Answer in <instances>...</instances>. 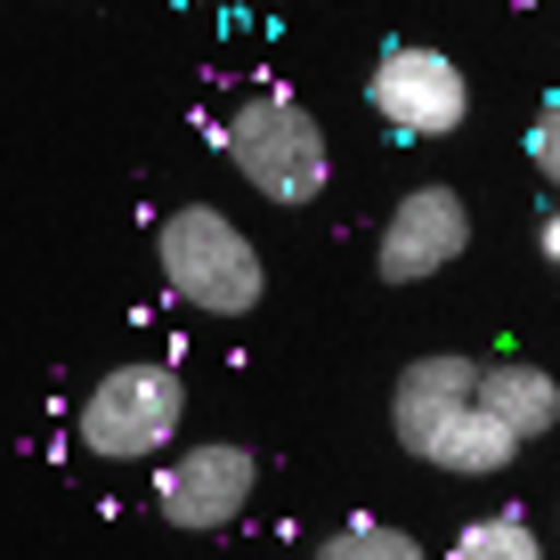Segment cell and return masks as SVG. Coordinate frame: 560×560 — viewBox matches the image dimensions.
<instances>
[{
	"label": "cell",
	"instance_id": "277c9868",
	"mask_svg": "<svg viewBox=\"0 0 560 560\" xmlns=\"http://www.w3.org/2000/svg\"><path fill=\"white\" fill-rule=\"evenodd\" d=\"M365 106L398 130V139H455L463 114H471V82L447 49L422 42H390L365 73Z\"/></svg>",
	"mask_w": 560,
	"mask_h": 560
},
{
	"label": "cell",
	"instance_id": "6da1fadb",
	"mask_svg": "<svg viewBox=\"0 0 560 560\" xmlns=\"http://www.w3.org/2000/svg\"><path fill=\"white\" fill-rule=\"evenodd\" d=\"M154 260H163V284L187 308H203V317H244V308H260V293H268L260 244L211 203L171 211L163 236H154Z\"/></svg>",
	"mask_w": 560,
	"mask_h": 560
},
{
	"label": "cell",
	"instance_id": "3957f363",
	"mask_svg": "<svg viewBox=\"0 0 560 560\" xmlns=\"http://www.w3.org/2000/svg\"><path fill=\"white\" fill-rule=\"evenodd\" d=\"M179 422H187V382L154 358H130V365L90 382L82 415H73V439L98 463H147L179 439Z\"/></svg>",
	"mask_w": 560,
	"mask_h": 560
},
{
	"label": "cell",
	"instance_id": "5b68a950",
	"mask_svg": "<svg viewBox=\"0 0 560 560\" xmlns=\"http://www.w3.org/2000/svg\"><path fill=\"white\" fill-rule=\"evenodd\" d=\"M463 244H471V203L455 187H407L390 203V220H382L374 268H382V284H431L439 268L463 260Z\"/></svg>",
	"mask_w": 560,
	"mask_h": 560
},
{
	"label": "cell",
	"instance_id": "7c38bea8",
	"mask_svg": "<svg viewBox=\"0 0 560 560\" xmlns=\"http://www.w3.org/2000/svg\"><path fill=\"white\" fill-rule=\"evenodd\" d=\"M528 163H536L545 187H560V90L536 106V122H528Z\"/></svg>",
	"mask_w": 560,
	"mask_h": 560
},
{
	"label": "cell",
	"instance_id": "9c48e42d",
	"mask_svg": "<svg viewBox=\"0 0 560 560\" xmlns=\"http://www.w3.org/2000/svg\"><path fill=\"white\" fill-rule=\"evenodd\" d=\"M512 455H520V439L504 431V422L479 415V407H463L447 431L431 439V455H422V463H439V471H455V479H488V471H504Z\"/></svg>",
	"mask_w": 560,
	"mask_h": 560
},
{
	"label": "cell",
	"instance_id": "52a82bcc",
	"mask_svg": "<svg viewBox=\"0 0 560 560\" xmlns=\"http://www.w3.org/2000/svg\"><path fill=\"white\" fill-rule=\"evenodd\" d=\"M471 382H479V365L455 358V350L415 358L407 374H398V390H390V431H398V447H407V455H431V439L447 431L463 407H471Z\"/></svg>",
	"mask_w": 560,
	"mask_h": 560
},
{
	"label": "cell",
	"instance_id": "8992f818",
	"mask_svg": "<svg viewBox=\"0 0 560 560\" xmlns=\"http://www.w3.org/2000/svg\"><path fill=\"white\" fill-rule=\"evenodd\" d=\"M253 488H260V463L253 447H228V439H211V447H187V455H171V471L154 479V504H163L171 528H228L244 504H253Z\"/></svg>",
	"mask_w": 560,
	"mask_h": 560
},
{
	"label": "cell",
	"instance_id": "7a4b0ae2",
	"mask_svg": "<svg viewBox=\"0 0 560 560\" xmlns=\"http://www.w3.org/2000/svg\"><path fill=\"white\" fill-rule=\"evenodd\" d=\"M220 147H228V163H236V179L253 187V196H268V203H317L325 179H334V154H325L317 114L301 98H277V90H260V98H244L228 114Z\"/></svg>",
	"mask_w": 560,
	"mask_h": 560
},
{
	"label": "cell",
	"instance_id": "8fae6325",
	"mask_svg": "<svg viewBox=\"0 0 560 560\" xmlns=\"http://www.w3.org/2000/svg\"><path fill=\"white\" fill-rule=\"evenodd\" d=\"M308 560H422V545L407 528H390V520H350V528H334Z\"/></svg>",
	"mask_w": 560,
	"mask_h": 560
},
{
	"label": "cell",
	"instance_id": "ba28073f",
	"mask_svg": "<svg viewBox=\"0 0 560 560\" xmlns=\"http://www.w3.org/2000/svg\"><path fill=\"white\" fill-rule=\"evenodd\" d=\"M471 407L495 415L520 447H528V439H545L552 422H560V382L545 374V365H528V358H495V365H479Z\"/></svg>",
	"mask_w": 560,
	"mask_h": 560
},
{
	"label": "cell",
	"instance_id": "30bf717a",
	"mask_svg": "<svg viewBox=\"0 0 560 560\" xmlns=\"http://www.w3.org/2000/svg\"><path fill=\"white\" fill-rule=\"evenodd\" d=\"M455 560H545V536L528 528V512H488L455 536Z\"/></svg>",
	"mask_w": 560,
	"mask_h": 560
},
{
	"label": "cell",
	"instance_id": "4fadbf2b",
	"mask_svg": "<svg viewBox=\"0 0 560 560\" xmlns=\"http://www.w3.org/2000/svg\"><path fill=\"white\" fill-rule=\"evenodd\" d=\"M536 244H545V260L560 268V211H552V220H545V236H536Z\"/></svg>",
	"mask_w": 560,
	"mask_h": 560
}]
</instances>
